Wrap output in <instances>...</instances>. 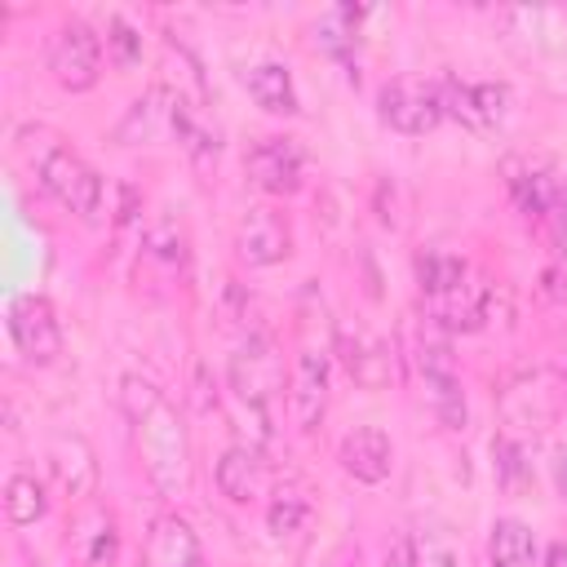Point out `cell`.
<instances>
[{"instance_id":"6da1fadb","label":"cell","mask_w":567,"mask_h":567,"mask_svg":"<svg viewBox=\"0 0 567 567\" xmlns=\"http://www.w3.org/2000/svg\"><path fill=\"white\" fill-rule=\"evenodd\" d=\"M31 168H35V177H40V186H44L62 208H71L80 221H97L106 186H102V177H97V168H93L89 159H80V155H75L71 146H62L58 137H44V146L31 151Z\"/></svg>"},{"instance_id":"7a4b0ae2","label":"cell","mask_w":567,"mask_h":567,"mask_svg":"<svg viewBox=\"0 0 567 567\" xmlns=\"http://www.w3.org/2000/svg\"><path fill=\"white\" fill-rule=\"evenodd\" d=\"M137 443H142L151 483L164 496H182L190 487V443H186V425L168 399L146 421H137Z\"/></svg>"},{"instance_id":"3957f363","label":"cell","mask_w":567,"mask_h":567,"mask_svg":"<svg viewBox=\"0 0 567 567\" xmlns=\"http://www.w3.org/2000/svg\"><path fill=\"white\" fill-rule=\"evenodd\" d=\"M412 363L425 381V394L439 412V421L447 430H461L465 425V390H461V372H456V359H452V346H447V332L430 319L425 332L412 341Z\"/></svg>"},{"instance_id":"277c9868","label":"cell","mask_w":567,"mask_h":567,"mask_svg":"<svg viewBox=\"0 0 567 567\" xmlns=\"http://www.w3.org/2000/svg\"><path fill=\"white\" fill-rule=\"evenodd\" d=\"M377 115L408 137L434 133L443 124V102H439V84L421 80V75H394L381 84L377 93Z\"/></svg>"},{"instance_id":"5b68a950","label":"cell","mask_w":567,"mask_h":567,"mask_svg":"<svg viewBox=\"0 0 567 567\" xmlns=\"http://www.w3.org/2000/svg\"><path fill=\"white\" fill-rule=\"evenodd\" d=\"M230 390L248 412H270V399L284 390V363L266 337H248L230 354Z\"/></svg>"},{"instance_id":"8992f818","label":"cell","mask_w":567,"mask_h":567,"mask_svg":"<svg viewBox=\"0 0 567 567\" xmlns=\"http://www.w3.org/2000/svg\"><path fill=\"white\" fill-rule=\"evenodd\" d=\"M49 71L66 93H89L102 75V40L89 22H62L49 44Z\"/></svg>"},{"instance_id":"52a82bcc","label":"cell","mask_w":567,"mask_h":567,"mask_svg":"<svg viewBox=\"0 0 567 567\" xmlns=\"http://www.w3.org/2000/svg\"><path fill=\"white\" fill-rule=\"evenodd\" d=\"M9 337H13V346L22 350L27 363H35V368L58 363V354H62V323H58V310L49 306V297L22 292L9 306Z\"/></svg>"},{"instance_id":"ba28073f","label":"cell","mask_w":567,"mask_h":567,"mask_svg":"<svg viewBox=\"0 0 567 567\" xmlns=\"http://www.w3.org/2000/svg\"><path fill=\"white\" fill-rule=\"evenodd\" d=\"M337 354H341L346 372L354 377V385H363V390H390L399 381V350L381 332L341 323L337 328Z\"/></svg>"},{"instance_id":"9c48e42d","label":"cell","mask_w":567,"mask_h":567,"mask_svg":"<svg viewBox=\"0 0 567 567\" xmlns=\"http://www.w3.org/2000/svg\"><path fill=\"white\" fill-rule=\"evenodd\" d=\"M248 182L266 195H292L306 177V151L292 137H257L248 146Z\"/></svg>"},{"instance_id":"30bf717a","label":"cell","mask_w":567,"mask_h":567,"mask_svg":"<svg viewBox=\"0 0 567 567\" xmlns=\"http://www.w3.org/2000/svg\"><path fill=\"white\" fill-rule=\"evenodd\" d=\"M235 248H239V261H248V266H279L292 252V230H288V221H284L279 208L252 204L239 217Z\"/></svg>"},{"instance_id":"8fae6325","label":"cell","mask_w":567,"mask_h":567,"mask_svg":"<svg viewBox=\"0 0 567 567\" xmlns=\"http://www.w3.org/2000/svg\"><path fill=\"white\" fill-rule=\"evenodd\" d=\"M323 408H328V354L301 350L288 377V416L301 434H310L323 421Z\"/></svg>"},{"instance_id":"7c38bea8","label":"cell","mask_w":567,"mask_h":567,"mask_svg":"<svg viewBox=\"0 0 567 567\" xmlns=\"http://www.w3.org/2000/svg\"><path fill=\"white\" fill-rule=\"evenodd\" d=\"M213 478H217V492H221L230 505H252V501H261L266 487H270V470H266L261 452L248 447V443L226 447V452L217 456Z\"/></svg>"},{"instance_id":"4fadbf2b","label":"cell","mask_w":567,"mask_h":567,"mask_svg":"<svg viewBox=\"0 0 567 567\" xmlns=\"http://www.w3.org/2000/svg\"><path fill=\"white\" fill-rule=\"evenodd\" d=\"M430 319L443 328V332H474L492 319V279L483 275H470L461 288H452L447 297H434L430 301Z\"/></svg>"},{"instance_id":"5bb4252c","label":"cell","mask_w":567,"mask_h":567,"mask_svg":"<svg viewBox=\"0 0 567 567\" xmlns=\"http://www.w3.org/2000/svg\"><path fill=\"white\" fill-rule=\"evenodd\" d=\"M71 549L84 567H111L120 554V527L115 514L97 501H84L80 514L71 518Z\"/></svg>"},{"instance_id":"9a60e30c","label":"cell","mask_w":567,"mask_h":567,"mask_svg":"<svg viewBox=\"0 0 567 567\" xmlns=\"http://www.w3.org/2000/svg\"><path fill=\"white\" fill-rule=\"evenodd\" d=\"M337 461H341V470H346L354 483H385V478H390V465H394V447H390L385 430L359 425V430H350V434L341 439Z\"/></svg>"},{"instance_id":"2e32d148","label":"cell","mask_w":567,"mask_h":567,"mask_svg":"<svg viewBox=\"0 0 567 567\" xmlns=\"http://www.w3.org/2000/svg\"><path fill=\"white\" fill-rule=\"evenodd\" d=\"M49 474L71 501H89L97 492V461L80 434H58L49 443Z\"/></svg>"},{"instance_id":"e0dca14e","label":"cell","mask_w":567,"mask_h":567,"mask_svg":"<svg viewBox=\"0 0 567 567\" xmlns=\"http://www.w3.org/2000/svg\"><path fill=\"white\" fill-rule=\"evenodd\" d=\"M142 567H204V549H199V536L190 532V523L177 514H159L146 532Z\"/></svg>"},{"instance_id":"ac0fdd59","label":"cell","mask_w":567,"mask_h":567,"mask_svg":"<svg viewBox=\"0 0 567 567\" xmlns=\"http://www.w3.org/2000/svg\"><path fill=\"white\" fill-rule=\"evenodd\" d=\"M173 111H177V93H173L168 84H151V89L128 106V115L120 120L115 142H120V146H137V142H155L164 128L173 133Z\"/></svg>"},{"instance_id":"d6986e66","label":"cell","mask_w":567,"mask_h":567,"mask_svg":"<svg viewBox=\"0 0 567 567\" xmlns=\"http://www.w3.org/2000/svg\"><path fill=\"white\" fill-rule=\"evenodd\" d=\"M505 186H509V199L518 204L523 217L532 221H545L554 199H558V177L545 168V164H532V159H509L505 164Z\"/></svg>"},{"instance_id":"ffe728a7","label":"cell","mask_w":567,"mask_h":567,"mask_svg":"<svg viewBox=\"0 0 567 567\" xmlns=\"http://www.w3.org/2000/svg\"><path fill=\"white\" fill-rule=\"evenodd\" d=\"M244 89L248 97L266 111V115H297V84H292V71L284 62H257L244 71Z\"/></svg>"},{"instance_id":"44dd1931","label":"cell","mask_w":567,"mask_h":567,"mask_svg":"<svg viewBox=\"0 0 567 567\" xmlns=\"http://www.w3.org/2000/svg\"><path fill=\"white\" fill-rule=\"evenodd\" d=\"M487 567H536V536L518 518H496L487 532Z\"/></svg>"},{"instance_id":"7402d4cb","label":"cell","mask_w":567,"mask_h":567,"mask_svg":"<svg viewBox=\"0 0 567 567\" xmlns=\"http://www.w3.org/2000/svg\"><path fill=\"white\" fill-rule=\"evenodd\" d=\"M470 279V266H465V257H456V252H447V248H425V252H416V284H421V292L434 301V297H447L452 288H461Z\"/></svg>"},{"instance_id":"603a6c76","label":"cell","mask_w":567,"mask_h":567,"mask_svg":"<svg viewBox=\"0 0 567 567\" xmlns=\"http://www.w3.org/2000/svg\"><path fill=\"white\" fill-rule=\"evenodd\" d=\"M173 137L182 142V151H186L199 168L217 164V133L204 124L199 106H195V102H186V97H177V111H173Z\"/></svg>"},{"instance_id":"cb8c5ba5","label":"cell","mask_w":567,"mask_h":567,"mask_svg":"<svg viewBox=\"0 0 567 567\" xmlns=\"http://www.w3.org/2000/svg\"><path fill=\"white\" fill-rule=\"evenodd\" d=\"M315 35H319V44H323L328 58H337L341 66H350L354 62V49H359V9L341 4V9L323 13V22L315 27Z\"/></svg>"},{"instance_id":"d4e9b609","label":"cell","mask_w":567,"mask_h":567,"mask_svg":"<svg viewBox=\"0 0 567 567\" xmlns=\"http://www.w3.org/2000/svg\"><path fill=\"white\" fill-rule=\"evenodd\" d=\"M44 509H49V496H44V483H40L35 474H13V478L4 483V518H9L13 527L40 523Z\"/></svg>"},{"instance_id":"484cf974","label":"cell","mask_w":567,"mask_h":567,"mask_svg":"<svg viewBox=\"0 0 567 567\" xmlns=\"http://www.w3.org/2000/svg\"><path fill=\"white\" fill-rule=\"evenodd\" d=\"M310 518V496H306V487H279L275 496H270V505H266V527L275 532V536H292V532H301V523Z\"/></svg>"},{"instance_id":"4316f807","label":"cell","mask_w":567,"mask_h":567,"mask_svg":"<svg viewBox=\"0 0 567 567\" xmlns=\"http://www.w3.org/2000/svg\"><path fill=\"white\" fill-rule=\"evenodd\" d=\"M412 563L416 567H465L461 545L443 527H425L421 536H412Z\"/></svg>"},{"instance_id":"83f0119b","label":"cell","mask_w":567,"mask_h":567,"mask_svg":"<svg viewBox=\"0 0 567 567\" xmlns=\"http://www.w3.org/2000/svg\"><path fill=\"white\" fill-rule=\"evenodd\" d=\"M106 53H111V62L124 66V71L142 62V35H137V27H133L128 18H120V13L106 18Z\"/></svg>"},{"instance_id":"f1b7e54d","label":"cell","mask_w":567,"mask_h":567,"mask_svg":"<svg viewBox=\"0 0 567 567\" xmlns=\"http://www.w3.org/2000/svg\"><path fill=\"white\" fill-rule=\"evenodd\" d=\"M159 403H164V394H159L155 381H146V377H124V381H120V408H124V416H128L133 425L146 421Z\"/></svg>"},{"instance_id":"f546056e","label":"cell","mask_w":567,"mask_h":567,"mask_svg":"<svg viewBox=\"0 0 567 567\" xmlns=\"http://www.w3.org/2000/svg\"><path fill=\"white\" fill-rule=\"evenodd\" d=\"M492 456H496V478H501L505 492H523V487L532 483V470H527L523 447H518L514 439H496V443H492Z\"/></svg>"},{"instance_id":"4dcf8cb0","label":"cell","mask_w":567,"mask_h":567,"mask_svg":"<svg viewBox=\"0 0 567 567\" xmlns=\"http://www.w3.org/2000/svg\"><path fill=\"white\" fill-rule=\"evenodd\" d=\"M470 97H474V115L483 128H496L509 111V89L505 84H470Z\"/></svg>"},{"instance_id":"1f68e13d","label":"cell","mask_w":567,"mask_h":567,"mask_svg":"<svg viewBox=\"0 0 567 567\" xmlns=\"http://www.w3.org/2000/svg\"><path fill=\"white\" fill-rule=\"evenodd\" d=\"M540 292L549 301H567V261H554L540 270Z\"/></svg>"},{"instance_id":"d6a6232c","label":"cell","mask_w":567,"mask_h":567,"mask_svg":"<svg viewBox=\"0 0 567 567\" xmlns=\"http://www.w3.org/2000/svg\"><path fill=\"white\" fill-rule=\"evenodd\" d=\"M545 226L554 230V244L567 252V182L558 186V199H554V208H549V217H545Z\"/></svg>"},{"instance_id":"836d02e7","label":"cell","mask_w":567,"mask_h":567,"mask_svg":"<svg viewBox=\"0 0 567 567\" xmlns=\"http://www.w3.org/2000/svg\"><path fill=\"white\" fill-rule=\"evenodd\" d=\"M385 567H416V563H412V536H399V540L385 549Z\"/></svg>"},{"instance_id":"e575fe53","label":"cell","mask_w":567,"mask_h":567,"mask_svg":"<svg viewBox=\"0 0 567 567\" xmlns=\"http://www.w3.org/2000/svg\"><path fill=\"white\" fill-rule=\"evenodd\" d=\"M554 487H558V496L567 501V447L554 452Z\"/></svg>"},{"instance_id":"d590c367","label":"cell","mask_w":567,"mask_h":567,"mask_svg":"<svg viewBox=\"0 0 567 567\" xmlns=\"http://www.w3.org/2000/svg\"><path fill=\"white\" fill-rule=\"evenodd\" d=\"M545 567H567V536L549 545V554H545Z\"/></svg>"},{"instance_id":"8d00e7d4","label":"cell","mask_w":567,"mask_h":567,"mask_svg":"<svg viewBox=\"0 0 567 567\" xmlns=\"http://www.w3.org/2000/svg\"><path fill=\"white\" fill-rule=\"evenodd\" d=\"M563 377H567V346H563Z\"/></svg>"}]
</instances>
